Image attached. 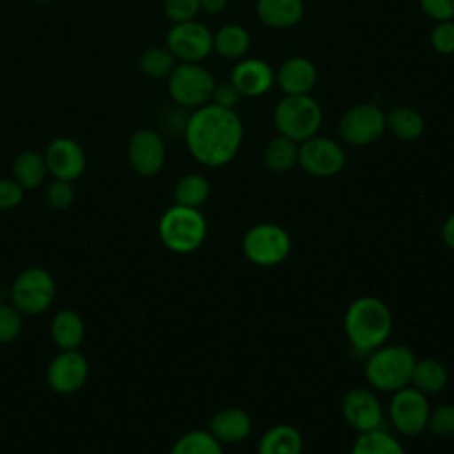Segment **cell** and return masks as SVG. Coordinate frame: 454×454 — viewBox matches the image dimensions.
I'll return each mask as SVG.
<instances>
[{"label":"cell","instance_id":"obj_1","mask_svg":"<svg viewBox=\"0 0 454 454\" xmlns=\"http://www.w3.org/2000/svg\"><path fill=\"white\" fill-rule=\"evenodd\" d=\"M243 122L234 108L207 103L186 119L184 142L204 167H223L238 154L243 142Z\"/></svg>","mask_w":454,"mask_h":454},{"label":"cell","instance_id":"obj_2","mask_svg":"<svg viewBox=\"0 0 454 454\" xmlns=\"http://www.w3.org/2000/svg\"><path fill=\"white\" fill-rule=\"evenodd\" d=\"M344 332L358 353H372L392 332V312L376 296L356 298L346 310Z\"/></svg>","mask_w":454,"mask_h":454},{"label":"cell","instance_id":"obj_3","mask_svg":"<svg viewBox=\"0 0 454 454\" xmlns=\"http://www.w3.org/2000/svg\"><path fill=\"white\" fill-rule=\"evenodd\" d=\"M415 353L403 344H388L374 349L365 362V378L380 392H395L411 381Z\"/></svg>","mask_w":454,"mask_h":454},{"label":"cell","instance_id":"obj_4","mask_svg":"<svg viewBox=\"0 0 454 454\" xmlns=\"http://www.w3.org/2000/svg\"><path fill=\"white\" fill-rule=\"evenodd\" d=\"M158 234L170 252L190 254L204 243L207 222L197 207L174 204L161 215L158 222Z\"/></svg>","mask_w":454,"mask_h":454},{"label":"cell","instance_id":"obj_5","mask_svg":"<svg viewBox=\"0 0 454 454\" xmlns=\"http://www.w3.org/2000/svg\"><path fill=\"white\" fill-rule=\"evenodd\" d=\"M273 124L278 135L301 144L317 135L323 124V108L310 94L284 96L275 105Z\"/></svg>","mask_w":454,"mask_h":454},{"label":"cell","instance_id":"obj_6","mask_svg":"<svg viewBox=\"0 0 454 454\" xmlns=\"http://www.w3.org/2000/svg\"><path fill=\"white\" fill-rule=\"evenodd\" d=\"M168 94L183 108H200L211 103L215 76L200 62H179L168 74Z\"/></svg>","mask_w":454,"mask_h":454},{"label":"cell","instance_id":"obj_7","mask_svg":"<svg viewBox=\"0 0 454 454\" xmlns=\"http://www.w3.org/2000/svg\"><path fill=\"white\" fill-rule=\"evenodd\" d=\"M57 286L51 273L44 268L30 266L14 278L9 296L21 314L37 316L51 307Z\"/></svg>","mask_w":454,"mask_h":454},{"label":"cell","instance_id":"obj_8","mask_svg":"<svg viewBox=\"0 0 454 454\" xmlns=\"http://www.w3.org/2000/svg\"><path fill=\"white\" fill-rule=\"evenodd\" d=\"M241 250L257 266H277L291 252V236L277 223H259L247 231Z\"/></svg>","mask_w":454,"mask_h":454},{"label":"cell","instance_id":"obj_9","mask_svg":"<svg viewBox=\"0 0 454 454\" xmlns=\"http://www.w3.org/2000/svg\"><path fill=\"white\" fill-rule=\"evenodd\" d=\"M387 129L385 112L376 103H360L346 110L339 121V135L349 145H369Z\"/></svg>","mask_w":454,"mask_h":454},{"label":"cell","instance_id":"obj_10","mask_svg":"<svg viewBox=\"0 0 454 454\" xmlns=\"http://www.w3.org/2000/svg\"><path fill=\"white\" fill-rule=\"evenodd\" d=\"M429 403L426 394L415 387H403L394 392L388 406L392 426L404 436H419L427 429Z\"/></svg>","mask_w":454,"mask_h":454},{"label":"cell","instance_id":"obj_11","mask_svg":"<svg viewBox=\"0 0 454 454\" xmlns=\"http://www.w3.org/2000/svg\"><path fill=\"white\" fill-rule=\"evenodd\" d=\"M165 46L179 62H202L213 51V32L197 20L174 23Z\"/></svg>","mask_w":454,"mask_h":454},{"label":"cell","instance_id":"obj_12","mask_svg":"<svg viewBox=\"0 0 454 454\" xmlns=\"http://www.w3.org/2000/svg\"><path fill=\"white\" fill-rule=\"evenodd\" d=\"M298 165L314 177H332L346 165V153L330 137L314 135L298 145Z\"/></svg>","mask_w":454,"mask_h":454},{"label":"cell","instance_id":"obj_13","mask_svg":"<svg viewBox=\"0 0 454 454\" xmlns=\"http://www.w3.org/2000/svg\"><path fill=\"white\" fill-rule=\"evenodd\" d=\"M89 378V362L78 349H60L48 364L46 381L57 394L78 392Z\"/></svg>","mask_w":454,"mask_h":454},{"label":"cell","instance_id":"obj_14","mask_svg":"<svg viewBox=\"0 0 454 454\" xmlns=\"http://www.w3.org/2000/svg\"><path fill=\"white\" fill-rule=\"evenodd\" d=\"M167 158L163 137L151 128L135 131L128 142V160L133 170L144 177L158 174Z\"/></svg>","mask_w":454,"mask_h":454},{"label":"cell","instance_id":"obj_15","mask_svg":"<svg viewBox=\"0 0 454 454\" xmlns=\"http://www.w3.org/2000/svg\"><path fill=\"white\" fill-rule=\"evenodd\" d=\"M43 156L46 161L48 174L62 181H76L87 167V156L83 147L69 137L53 138L46 145Z\"/></svg>","mask_w":454,"mask_h":454},{"label":"cell","instance_id":"obj_16","mask_svg":"<svg viewBox=\"0 0 454 454\" xmlns=\"http://www.w3.org/2000/svg\"><path fill=\"white\" fill-rule=\"evenodd\" d=\"M344 420L358 433L380 429L383 424V410L372 390L351 388L340 403Z\"/></svg>","mask_w":454,"mask_h":454},{"label":"cell","instance_id":"obj_17","mask_svg":"<svg viewBox=\"0 0 454 454\" xmlns=\"http://www.w3.org/2000/svg\"><path fill=\"white\" fill-rule=\"evenodd\" d=\"M229 82L239 92V96L259 98L266 94L275 83V71L261 59L243 57L239 59L229 76Z\"/></svg>","mask_w":454,"mask_h":454},{"label":"cell","instance_id":"obj_18","mask_svg":"<svg viewBox=\"0 0 454 454\" xmlns=\"http://www.w3.org/2000/svg\"><path fill=\"white\" fill-rule=\"evenodd\" d=\"M275 82L286 96L310 94L317 82V69L305 57H289L275 73Z\"/></svg>","mask_w":454,"mask_h":454},{"label":"cell","instance_id":"obj_19","mask_svg":"<svg viewBox=\"0 0 454 454\" xmlns=\"http://www.w3.org/2000/svg\"><path fill=\"white\" fill-rule=\"evenodd\" d=\"M207 431L220 443H238L252 431V419L241 408H223L213 415Z\"/></svg>","mask_w":454,"mask_h":454},{"label":"cell","instance_id":"obj_20","mask_svg":"<svg viewBox=\"0 0 454 454\" xmlns=\"http://www.w3.org/2000/svg\"><path fill=\"white\" fill-rule=\"evenodd\" d=\"M257 18L270 28H291L305 14L303 0H257Z\"/></svg>","mask_w":454,"mask_h":454},{"label":"cell","instance_id":"obj_21","mask_svg":"<svg viewBox=\"0 0 454 454\" xmlns=\"http://www.w3.org/2000/svg\"><path fill=\"white\" fill-rule=\"evenodd\" d=\"M50 337L59 349H78L85 337V323L73 309L59 310L50 323Z\"/></svg>","mask_w":454,"mask_h":454},{"label":"cell","instance_id":"obj_22","mask_svg":"<svg viewBox=\"0 0 454 454\" xmlns=\"http://www.w3.org/2000/svg\"><path fill=\"white\" fill-rule=\"evenodd\" d=\"M303 438L300 431L289 424L270 427L259 440L257 454H301Z\"/></svg>","mask_w":454,"mask_h":454},{"label":"cell","instance_id":"obj_23","mask_svg":"<svg viewBox=\"0 0 454 454\" xmlns=\"http://www.w3.org/2000/svg\"><path fill=\"white\" fill-rule=\"evenodd\" d=\"M250 48V34L238 23H227L213 34V51L222 59L239 60Z\"/></svg>","mask_w":454,"mask_h":454},{"label":"cell","instance_id":"obj_24","mask_svg":"<svg viewBox=\"0 0 454 454\" xmlns=\"http://www.w3.org/2000/svg\"><path fill=\"white\" fill-rule=\"evenodd\" d=\"M48 174L44 156L35 151H23L12 161V179L23 190H34L43 184Z\"/></svg>","mask_w":454,"mask_h":454},{"label":"cell","instance_id":"obj_25","mask_svg":"<svg viewBox=\"0 0 454 454\" xmlns=\"http://www.w3.org/2000/svg\"><path fill=\"white\" fill-rule=\"evenodd\" d=\"M387 117V129H390L401 140H417L426 128L424 117L419 110L411 106H394L390 112L385 114Z\"/></svg>","mask_w":454,"mask_h":454},{"label":"cell","instance_id":"obj_26","mask_svg":"<svg viewBox=\"0 0 454 454\" xmlns=\"http://www.w3.org/2000/svg\"><path fill=\"white\" fill-rule=\"evenodd\" d=\"M449 381L445 365L434 358H422L415 362L411 372V383L422 394H438Z\"/></svg>","mask_w":454,"mask_h":454},{"label":"cell","instance_id":"obj_27","mask_svg":"<svg viewBox=\"0 0 454 454\" xmlns=\"http://www.w3.org/2000/svg\"><path fill=\"white\" fill-rule=\"evenodd\" d=\"M264 165L277 174L291 170L294 165H298V144L278 135L271 138L262 153Z\"/></svg>","mask_w":454,"mask_h":454},{"label":"cell","instance_id":"obj_28","mask_svg":"<svg viewBox=\"0 0 454 454\" xmlns=\"http://www.w3.org/2000/svg\"><path fill=\"white\" fill-rule=\"evenodd\" d=\"M209 197V183L202 174L190 172L177 179L174 186V202L186 207H200Z\"/></svg>","mask_w":454,"mask_h":454},{"label":"cell","instance_id":"obj_29","mask_svg":"<svg viewBox=\"0 0 454 454\" xmlns=\"http://www.w3.org/2000/svg\"><path fill=\"white\" fill-rule=\"evenodd\" d=\"M351 454H406L395 436L380 429L360 433L351 447Z\"/></svg>","mask_w":454,"mask_h":454},{"label":"cell","instance_id":"obj_30","mask_svg":"<svg viewBox=\"0 0 454 454\" xmlns=\"http://www.w3.org/2000/svg\"><path fill=\"white\" fill-rule=\"evenodd\" d=\"M168 454H223V449L209 431L192 429L177 438Z\"/></svg>","mask_w":454,"mask_h":454},{"label":"cell","instance_id":"obj_31","mask_svg":"<svg viewBox=\"0 0 454 454\" xmlns=\"http://www.w3.org/2000/svg\"><path fill=\"white\" fill-rule=\"evenodd\" d=\"M176 64H177V60L167 46H151L140 55V60H138L140 71L145 76L156 78V80L168 78V74L172 73Z\"/></svg>","mask_w":454,"mask_h":454},{"label":"cell","instance_id":"obj_32","mask_svg":"<svg viewBox=\"0 0 454 454\" xmlns=\"http://www.w3.org/2000/svg\"><path fill=\"white\" fill-rule=\"evenodd\" d=\"M23 328V314L9 301L0 303V342H12Z\"/></svg>","mask_w":454,"mask_h":454},{"label":"cell","instance_id":"obj_33","mask_svg":"<svg viewBox=\"0 0 454 454\" xmlns=\"http://www.w3.org/2000/svg\"><path fill=\"white\" fill-rule=\"evenodd\" d=\"M427 429L442 438L454 436V404H442L429 413Z\"/></svg>","mask_w":454,"mask_h":454},{"label":"cell","instance_id":"obj_34","mask_svg":"<svg viewBox=\"0 0 454 454\" xmlns=\"http://www.w3.org/2000/svg\"><path fill=\"white\" fill-rule=\"evenodd\" d=\"M74 200V188L71 181L53 179V183L46 188V202L55 211L67 209Z\"/></svg>","mask_w":454,"mask_h":454},{"label":"cell","instance_id":"obj_35","mask_svg":"<svg viewBox=\"0 0 454 454\" xmlns=\"http://www.w3.org/2000/svg\"><path fill=\"white\" fill-rule=\"evenodd\" d=\"M200 11V0H163V12L172 23L190 21Z\"/></svg>","mask_w":454,"mask_h":454},{"label":"cell","instance_id":"obj_36","mask_svg":"<svg viewBox=\"0 0 454 454\" xmlns=\"http://www.w3.org/2000/svg\"><path fill=\"white\" fill-rule=\"evenodd\" d=\"M431 46L442 55L454 53V20L438 21L431 32Z\"/></svg>","mask_w":454,"mask_h":454},{"label":"cell","instance_id":"obj_37","mask_svg":"<svg viewBox=\"0 0 454 454\" xmlns=\"http://www.w3.org/2000/svg\"><path fill=\"white\" fill-rule=\"evenodd\" d=\"M25 190L12 177L0 179V211L14 209L21 204Z\"/></svg>","mask_w":454,"mask_h":454},{"label":"cell","instance_id":"obj_38","mask_svg":"<svg viewBox=\"0 0 454 454\" xmlns=\"http://www.w3.org/2000/svg\"><path fill=\"white\" fill-rule=\"evenodd\" d=\"M422 12L438 21L454 20V0H419Z\"/></svg>","mask_w":454,"mask_h":454},{"label":"cell","instance_id":"obj_39","mask_svg":"<svg viewBox=\"0 0 454 454\" xmlns=\"http://www.w3.org/2000/svg\"><path fill=\"white\" fill-rule=\"evenodd\" d=\"M239 92L234 89V85L231 82H223V83H216L213 96H211V103L223 106V108H234L236 103L239 101Z\"/></svg>","mask_w":454,"mask_h":454},{"label":"cell","instance_id":"obj_40","mask_svg":"<svg viewBox=\"0 0 454 454\" xmlns=\"http://www.w3.org/2000/svg\"><path fill=\"white\" fill-rule=\"evenodd\" d=\"M442 238L447 243V247H450L454 250V213L445 220V223L442 227Z\"/></svg>","mask_w":454,"mask_h":454},{"label":"cell","instance_id":"obj_41","mask_svg":"<svg viewBox=\"0 0 454 454\" xmlns=\"http://www.w3.org/2000/svg\"><path fill=\"white\" fill-rule=\"evenodd\" d=\"M227 7V0H200V11L218 14Z\"/></svg>","mask_w":454,"mask_h":454},{"label":"cell","instance_id":"obj_42","mask_svg":"<svg viewBox=\"0 0 454 454\" xmlns=\"http://www.w3.org/2000/svg\"><path fill=\"white\" fill-rule=\"evenodd\" d=\"M34 2H37V4H48V2H53V0H34Z\"/></svg>","mask_w":454,"mask_h":454}]
</instances>
